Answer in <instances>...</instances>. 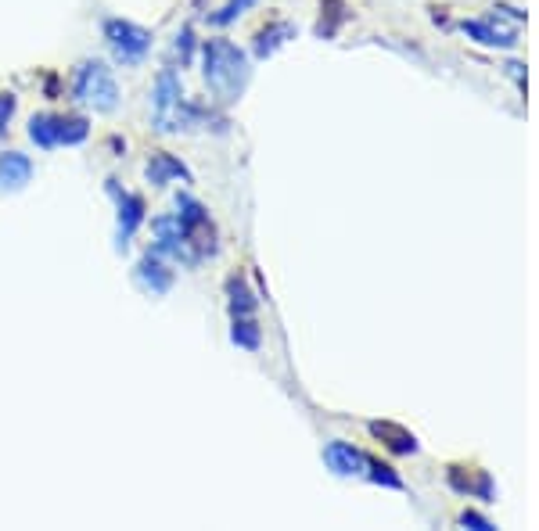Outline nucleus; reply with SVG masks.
<instances>
[{"instance_id": "obj_1", "label": "nucleus", "mask_w": 539, "mask_h": 531, "mask_svg": "<svg viewBox=\"0 0 539 531\" xmlns=\"http://www.w3.org/2000/svg\"><path fill=\"white\" fill-rule=\"evenodd\" d=\"M202 76L209 83V90L223 97V101H234L241 97L248 83V58L238 44L230 40H205L202 44Z\"/></svg>"}, {"instance_id": "obj_2", "label": "nucleus", "mask_w": 539, "mask_h": 531, "mask_svg": "<svg viewBox=\"0 0 539 531\" xmlns=\"http://www.w3.org/2000/svg\"><path fill=\"white\" fill-rule=\"evenodd\" d=\"M72 97L90 105L94 112H115L119 83H115L112 69H105L101 61H80L76 72H72Z\"/></svg>"}, {"instance_id": "obj_3", "label": "nucleus", "mask_w": 539, "mask_h": 531, "mask_svg": "<svg viewBox=\"0 0 539 531\" xmlns=\"http://www.w3.org/2000/svg\"><path fill=\"white\" fill-rule=\"evenodd\" d=\"M101 33H105L108 51H112V58L119 65H141L148 58L151 33L144 26H137V22H130V18H108Z\"/></svg>"}, {"instance_id": "obj_4", "label": "nucleus", "mask_w": 539, "mask_h": 531, "mask_svg": "<svg viewBox=\"0 0 539 531\" xmlns=\"http://www.w3.org/2000/svg\"><path fill=\"white\" fill-rule=\"evenodd\" d=\"M151 234H155V244H151V252H159L162 259L177 262V266H187V270L202 262V255L195 252L191 237H187L184 227H180L177 212H166V216H155V219H151Z\"/></svg>"}, {"instance_id": "obj_5", "label": "nucleus", "mask_w": 539, "mask_h": 531, "mask_svg": "<svg viewBox=\"0 0 539 531\" xmlns=\"http://www.w3.org/2000/svg\"><path fill=\"white\" fill-rule=\"evenodd\" d=\"M177 219H180V227H184V234L191 237V244H195V252L202 255V259L216 255V227H213L209 209H205L202 201H195L191 194H177Z\"/></svg>"}, {"instance_id": "obj_6", "label": "nucleus", "mask_w": 539, "mask_h": 531, "mask_svg": "<svg viewBox=\"0 0 539 531\" xmlns=\"http://www.w3.org/2000/svg\"><path fill=\"white\" fill-rule=\"evenodd\" d=\"M108 194L115 198V209H119V227H115V248L126 252L133 241V234L141 230V223L148 219V205H144L141 194L123 191L119 180H108Z\"/></svg>"}, {"instance_id": "obj_7", "label": "nucleus", "mask_w": 539, "mask_h": 531, "mask_svg": "<svg viewBox=\"0 0 539 531\" xmlns=\"http://www.w3.org/2000/svg\"><path fill=\"white\" fill-rule=\"evenodd\" d=\"M180 101H184V87H180V72L169 65L155 79V90H151V112H155V126L162 133H173V115H177Z\"/></svg>"}, {"instance_id": "obj_8", "label": "nucleus", "mask_w": 539, "mask_h": 531, "mask_svg": "<svg viewBox=\"0 0 539 531\" xmlns=\"http://www.w3.org/2000/svg\"><path fill=\"white\" fill-rule=\"evenodd\" d=\"M133 277H137V284H141L148 295H169V288H173V270L166 266V259H162L159 252H144V259L137 262V270H133Z\"/></svg>"}, {"instance_id": "obj_9", "label": "nucleus", "mask_w": 539, "mask_h": 531, "mask_svg": "<svg viewBox=\"0 0 539 531\" xmlns=\"http://www.w3.org/2000/svg\"><path fill=\"white\" fill-rule=\"evenodd\" d=\"M144 176H148L151 187H166V183H173V180L195 183L191 169H187L177 155H169V151H155V155L148 158V166H144Z\"/></svg>"}, {"instance_id": "obj_10", "label": "nucleus", "mask_w": 539, "mask_h": 531, "mask_svg": "<svg viewBox=\"0 0 539 531\" xmlns=\"http://www.w3.org/2000/svg\"><path fill=\"white\" fill-rule=\"evenodd\" d=\"M324 463L335 474H342V478H353V474L367 471V456H363L360 449H356V445H349V442H331V445H327Z\"/></svg>"}, {"instance_id": "obj_11", "label": "nucleus", "mask_w": 539, "mask_h": 531, "mask_svg": "<svg viewBox=\"0 0 539 531\" xmlns=\"http://www.w3.org/2000/svg\"><path fill=\"white\" fill-rule=\"evenodd\" d=\"M33 180V158L22 151H4L0 155V191H22Z\"/></svg>"}, {"instance_id": "obj_12", "label": "nucleus", "mask_w": 539, "mask_h": 531, "mask_svg": "<svg viewBox=\"0 0 539 531\" xmlns=\"http://www.w3.org/2000/svg\"><path fill=\"white\" fill-rule=\"evenodd\" d=\"M227 309H230V320H245V316H256L259 309V298L248 291V280L241 277V273H234V277L227 280Z\"/></svg>"}, {"instance_id": "obj_13", "label": "nucleus", "mask_w": 539, "mask_h": 531, "mask_svg": "<svg viewBox=\"0 0 539 531\" xmlns=\"http://www.w3.org/2000/svg\"><path fill=\"white\" fill-rule=\"evenodd\" d=\"M29 140L44 151L58 148V115H51V112L33 115V119H29Z\"/></svg>"}, {"instance_id": "obj_14", "label": "nucleus", "mask_w": 539, "mask_h": 531, "mask_svg": "<svg viewBox=\"0 0 539 531\" xmlns=\"http://www.w3.org/2000/svg\"><path fill=\"white\" fill-rule=\"evenodd\" d=\"M371 435H378L392 453H403V456L417 453V438L410 435V431H403L399 424H371Z\"/></svg>"}, {"instance_id": "obj_15", "label": "nucleus", "mask_w": 539, "mask_h": 531, "mask_svg": "<svg viewBox=\"0 0 539 531\" xmlns=\"http://www.w3.org/2000/svg\"><path fill=\"white\" fill-rule=\"evenodd\" d=\"M295 29L288 26V22H274V26H266L256 33V58H266V54H274L277 47L284 44V40H292Z\"/></svg>"}, {"instance_id": "obj_16", "label": "nucleus", "mask_w": 539, "mask_h": 531, "mask_svg": "<svg viewBox=\"0 0 539 531\" xmlns=\"http://www.w3.org/2000/svg\"><path fill=\"white\" fill-rule=\"evenodd\" d=\"M90 137V122L83 115H58V144L76 148Z\"/></svg>"}, {"instance_id": "obj_17", "label": "nucleus", "mask_w": 539, "mask_h": 531, "mask_svg": "<svg viewBox=\"0 0 539 531\" xmlns=\"http://www.w3.org/2000/svg\"><path fill=\"white\" fill-rule=\"evenodd\" d=\"M230 341H234L238 349H245V352H259V341H263V334H259L256 316H245V320H230Z\"/></svg>"}, {"instance_id": "obj_18", "label": "nucleus", "mask_w": 539, "mask_h": 531, "mask_svg": "<svg viewBox=\"0 0 539 531\" xmlns=\"http://www.w3.org/2000/svg\"><path fill=\"white\" fill-rule=\"evenodd\" d=\"M464 33L468 36H475L478 44H500V47H507V44H514V36L511 33H493V29L489 26H482V22H468V26H464Z\"/></svg>"}, {"instance_id": "obj_19", "label": "nucleus", "mask_w": 539, "mask_h": 531, "mask_svg": "<svg viewBox=\"0 0 539 531\" xmlns=\"http://www.w3.org/2000/svg\"><path fill=\"white\" fill-rule=\"evenodd\" d=\"M256 4H259V0H227V4H223V8L213 15V26H230L234 18H241L248 8H256Z\"/></svg>"}, {"instance_id": "obj_20", "label": "nucleus", "mask_w": 539, "mask_h": 531, "mask_svg": "<svg viewBox=\"0 0 539 531\" xmlns=\"http://www.w3.org/2000/svg\"><path fill=\"white\" fill-rule=\"evenodd\" d=\"M367 471H371L374 485H385V488H403V478L392 471L389 463H378V460H367Z\"/></svg>"}, {"instance_id": "obj_21", "label": "nucleus", "mask_w": 539, "mask_h": 531, "mask_svg": "<svg viewBox=\"0 0 539 531\" xmlns=\"http://www.w3.org/2000/svg\"><path fill=\"white\" fill-rule=\"evenodd\" d=\"M191 54H195V29L184 26L177 33V40H173V58H177L180 65H191Z\"/></svg>"}, {"instance_id": "obj_22", "label": "nucleus", "mask_w": 539, "mask_h": 531, "mask_svg": "<svg viewBox=\"0 0 539 531\" xmlns=\"http://www.w3.org/2000/svg\"><path fill=\"white\" fill-rule=\"evenodd\" d=\"M15 108H18L15 94H0V137L8 133V122L15 119Z\"/></svg>"}, {"instance_id": "obj_23", "label": "nucleus", "mask_w": 539, "mask_h": 531, "mask_svg": "<svg viewBox=\"0 0 539 531\" xmlns=\"http://www.w3.org/2000/svg\"><path fill=\"white\" fill-rule=\"evenodd\" d=\"M464 524H475V528H489V524L482 521V517H475V514H464Z\"/></svg>"}]
</instances>
